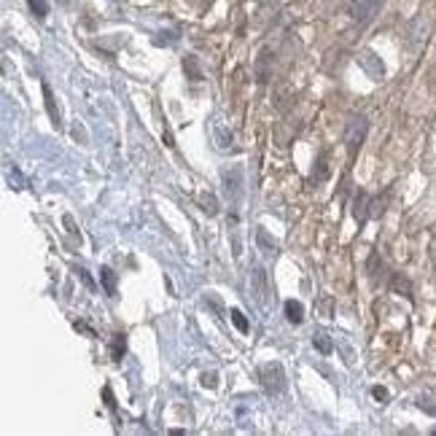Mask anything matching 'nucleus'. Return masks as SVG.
<instances>
[{
    "label": "nucleus",
    "instance_id": "15",
    "mask_svg": "<svg viewBox=\"0 0 436 436\" xmlns=\"http://www.w3.org/2000/svg\"><path fill=\"white\" fill-rule=\"evenodd\" d=\"M286 318H289V323H302V321H304L302 302H294V299H289V302H286Z\"/></svg>",
    "mask_w": 436,
    "mask_h": 436
},
{
    "label": "nucleus",
    "instance_id": "12",
    "mask_svg": "<svg viewBox=\"0 0 436 436\" xmlns=\"http://www.w3.org/2000/svg\"><path fill=\"white\" fill-rule=\"evenodd\" d=\"M124 353H127V337L124 334H113V339H110V361L119 363L124 358Z\"/></svg>",
    "mask_w": 436,
    "mask_h": 436
},
{
    "label": "nucleus",
    "instance_id": "16",
    "mask_svg": "<svg viewBox=\"0 0 436 436\" xmlns=\"http://www.w3.org/2000/svg\"><path fill=\"white\" fill-rule=\"evenodd\" d=\"M183 71H186V78H192V81H202V71H199L197 57H186V60H183Z\"/></svg>",
    "mask_w": 436,
    "mask_h": 436
},
{
    "label": "nucleus",
    "instance_id": "22",
    "mask_svg": "<svg viewBox=\"0 0 436 436\" xmlns=\"http://www.w3.org/2000/svg\"><path fill=\"white\" fill-rule=\"evenodd\" d=\"M216 133H218V137H221V143H218V145H221V148H229V145H232V133L229 135L224 133V127H221V124L216 127Z\"/></svg>",
    "mask_w": 436,
    "mask_h": 436
},
{
    "label": "nucleus",
    "instance_id": "6",
    "mask_svg": "<svg viewBox=\"0 0 436 436\" xmlns=\"http://www.w3.org/2000/svg\"><path fill=\"white\" fill-rule=\"evenodd\" d=\"M369 216H372V197L358 192L355 194V199H353V218H355V224L361 227V224H366V218Z\"/></svg>",
    "mask_w": 436,
    "mask_h": 436
},
{
    "label": "nucleus",
    "instance_id": "21",
    "mask_svg": "<svg viewBox=\"0 0 436 436\" xmlns=\"http://www.w3.org/2000/svg\"><path fill=\"white\" fill-rule=\"evenodd\" d=\"M199 383H202V388H218V375L216 372H202V377H199Z\"/></svg>",
    "mask_w": 436,
    "mask_h": 436
},
{
    "label": "nucleus",
    "instance_id": "19",
    "mask_svg": "<svg viewBox=\"0 0 436 436\" xmlns=\"http://www.w3.org/2000/svg\"><path fill=\"white\" fill-rule=\"evenodd\" d=\"M27 6H30V11L36 14L38 19H43L48 14V6H46V0H27Z\"/></svg>",
    "mask_w": 436,
    "mask_h": 436
},
{
    "label": "nucleus",
    "instance_id": "24",
    "mask_svg": "<svg viewBox=\"0 0 436 436\" xmlns=\"http://www.w3.org/2000/svg\"><path fill=\"white\" fill-rule=\"evenodd\" d=\"M62 221H65V227H68V232H71L73 237H76V240L81 242V232L76 229V224H73V216H65V218H62Z\"/></svg>",
    "mask_w": 436,
    "mask_h": 436
},
{
    "label": "nucleus",
    "instance_id": "10",
    "mask_svg": "<svg viewBox=\"0 0 436 436\" xmlns=\"http://www.w3.org/2000/svg\"><path fill=\"white\" fill-rule=\"evenodd\" d=\"M425 33H428V22L425 19H415L410 30V43L412 46H420L425 41Z\"/></svg>",
    "mask_w": 436,
    "mask_h": 436
},
{
    "label": "nucleus",
    "instance_id": "29",
    "mask_svg": "<svg viewBox=\"0 0 436 436\" xmlns=\"http://www.w3.org/2000/svg\"><path fill=\"white\" fill-rule=\"evenodd\" d=\"M431 264H434V269H436V242H431Z\"/></svg>",
    "mask_w": 436,
    "mask_h": 436
},
{
    "label": "nucleus",
    "instance_id": "5",
    "mask_svg": "<svg viewBox=\"0 0 436 436\" xmlns=\"http://www.w3.org/2000/svg\"><path fill=\"white\" fill-rule=\"evenodd\" d=\"M221 181H224V192L229 197L232 202H240V194H242V167H229L221 172Z\"/></svg>",
    "mask_w": 436,
    "mask_h": 436
},
{
    "label": "nucleus",
    "instance_id": "9",
    "mask_svg": "<svg viewBox=\"0 0 436 436\" xmlns=\"http://www.w3.org/2000/svg\"><path fill=\"white\" fill-rule=\"evenodd\" d=\"M43 97H46V110H48V119H51V124L60 130L62 121H60V108H57V103H54V95H51V89H48V84H43Z\"/></svg>",
    "mask_w": 436,
    "mask_h": 436
},
{
    "label": "nucleus",
    "instance_id": "26",
    "mask_svg": "<svg viewBox=\"0 0 436 436\" xmlns=\"http://www.w3.org/2000/svg\"><path fill=\"white\" fill-rule=\"evenodd\" d=\"M372 393H375V399H377V401H383V404H385V399H388V390H385V388H375Z\"/></svg>",
    "mask_w": 436,
    "mask_h": 436
},
{
    "label": "nucleus",
    "instance_id": "8",
    "mask_svg": "<svg viewBox=\"0 0 436 436\" xmlns=\"http://www.w3.org/2000/svg\"><path fill=\"white\" fill-rule=\"evenodd\" d=\"M197 205H199V210H202V213H207V216H218V199H216V194L199 192V194H197Z\"/></svg>",
    "mask_w": 436,
    "mask_h": 436
},
{
    "label": "nucleus",
    "instance_id": "28",
    "mask_svg": "<svg viewBox=\"0 0 436 436\" xmlns=\"http://www.w3.org/2000/svg\"><path fill=\"white\" fill-rule=\"evenodd\" d=\"M162 137H165V145H167V148H172V145H175V140H172V133H170L167 127H165V133H162Z\"/></svg>",
    "mask_w": 436,
    "mask_h": 436
},
{
    "label": "nucleus",
    "instance_id": "27",
    "mask_svg": "<svg viewBox=\"0 0 436 436\" xmlns=\"http://www.w3.org/2000/svg\"><path fill=\"white\" fill-rule=\"evenodd\" d=\"M103 396H105V404H108L110 410H113V407H116V401H113V393H110V388H105V390H103Z\"/></svg>",
    "mask_w": 436,
    "mask_h": 436
},
{
    "label": "nucleus",
    "instance_id": "3",
    "mask_svg": "<svg viewBox=\"0 0 436 436\" xmlns=\"http://www.w3.org/2000/svg\"><path fill=\"white\" fill-rule=\"evenodd\" d=\"M358 65H361V71L372 78V81H383L385 78V65L383 60L377 57L372 48H363L361 54H358Z\"/></svg>",
    "mask_w": 436,
    "mask_h": 436
},
{
    "label": "nucleus",
    "instance_id": "13",
    "mask_svg": "<svg viewBox=\"0 0 436 436\" xmlns=\"http://www.w3.org/2000/svg\"><path fill=\"white\" fill-rule=\"evenodd\" d=\"M390 289L396 291V294H401V296H407V299H412V283L401 272H396L393 278H390Z\"/></svg>",
    "mask_w": 436,
    "mask_h": 436
},
{
    "label": "nucleus",
    "instance_id": "17",
    "mask_svg": "<svg viewBox=\"0 0 436 436\" xmlns=\"http://www.w3.org/2000/svg\"><path fill=\"white\" fill-rule=\"evenodd\" d=\"M256 240H259V245L264 248V254H266V256H272V254H275V251H278V245H275V240H269V234H266L264 229L256 232Z\"/></svg>",
    "mask_w": 436,
    "mask_h": 436
},
{
    "label": "nucleus",
    "instance_id": "1",
    "mask_svg": "<svg viewBox=\"0 0 436 436\" xmlns=\"http://www.w3.org/2000/svg\"><path fill=\"white\" fill-rule=\"evenodd\" d=\"M366 135H369V119L363 113H351L345 121V148H348L351 157H355L361 151Z\"/></svg>",
    "mask_w": 436,
    "mask_h": 436
},
{
    "label": "nucleus",
    "instance_id": "14",
    "mask_svg": "<svg viewBox=\"0 0 436 436\" xmlns=\"http://www.w3.org/2000/svg\"><path fill=\"white\" fill-rule=\"evenodd\" d=\"M100 280H103V289L108 296H116V272L110 269V266H103L100 269Z\"/></svg>",
    "mask_w": 436,
    "mask_h": 436
},
{
    "label": "nucleus",
    "instance_id": "11",
    "mask_svg": "<svg viewBox=\"0 0 436 436\" xmlns=\"http://www.w3.org/2000/svg\"><path fill=\"white\" fill-rule=\"evenodd\" d=\"M369 278L375 280V283H383V280L388 278V266L383 264L380 256H372V259H369Z\"/></svg>",
    "mask_w": 436,
    "mask_h": 436
},
{
    "label": "nucleus",
    "instance_id": "20",
    "mask_svg": "<svg viewBox=\"0 0 436 436\" xmlns=\"http://www.w3.org/2000/svg\"><path fill=\"white\" fill-rule=\"evenodd\" d=\"M232 323H234V326L240 328L242 334H245V331L251 328V323H248V318L242 315V310H232Z\"/></svg>",
    "mask_w": 436,
    "mask_h": 436
},
{
    "label": "nucleus",
    "instance_id": "2",
    "mask_svg": "<svg viewBox=\"0 0 436 436\" xmlns=\"http://www.w3.org/2000/svg\"><path fill=\"white\" fill-rule=\"evenodd\" d=\"M259 380H261L266 393H283L286 390V372H283V366L278 361L261 363L259 366Z\"/></svg>",
    "mask_w": 436,
    "mask_h": 436
},
{
    "label": "nucleus",
    "instance_id": "25",
    "mask_svg": "<svg viewBox=\"0 0 436 436\" xmlns=\"http://www.w3.org/2000/svg\"><path fill=\"white\" fill-rule=\"evenodd\" d=\"M76 272L81 275V280H84V283H86V286H89V289H95V283H92V278H89V275H86V269H84V266H78Z\"/></svg>",
    "mask_w": 436,
    "mask_h": 436
},
{
    "label": "nucleus",
    "instance_id": "23",
    "mask_svg": "<svg viewBox=\"0 0 436 436\" xmlns=\"http://www.w3.org/2000/svg\"><path fill=\"white\" fill-rule=\"evenodd\" d=\"M11 183H14V189H24V186H27V183H24V178H22V172H19L16 167L11 170Z\"/></svg>",
    "mask_w": 436,
    "mask_h": 436
},
{
    "label": "nucleus",
    "instance_id": "18",
    "mask_svg": "<svg viewBox=\"0 0 436 436\" xmlns=\"http://www.w3.org/2000/svg\"><path fill=\"white\" fill-rule=\"evenodd\" d=\"M313 345H315V348H318L321 353H323V355H328V353L334 351V342H331V339H328L326 334H321V331H318V334L313 337Z\"/></svg>",
    "mask_w": 436,
    "mask_h": 436
},
{
    "label": "nucleus",
    "instance_id": "7",
    "mask_svg": "<svg viewBox=\"0 0 436 436\" xmlns=\"http://www.w3.org/2000/svg\"><path fill=\"white\" fill-rule=\"evenodd\" d=\"M251 286H254V296L259 304H266V294H269V286H266V272L261 266H256L251 272Z\"/></svg>",
    "mask_w": 436,
    "mask_h": 436
},
{
    "label": "nucleus",
    "instance_id": "4",
    "mask_svg": "<svg viewBox=\"0 0 436 436\" xmlns=\"http://www.w3.org/2000/svg\"><path fill=\"white\" fill-rule=\"evenodd\" d=\"M380 3L383 0H348V11L355 22H369V19H375V14L380 11Z\"/></svg>",
    "mask_w": 436,
    "mask_h": 436
}]
</instances>
